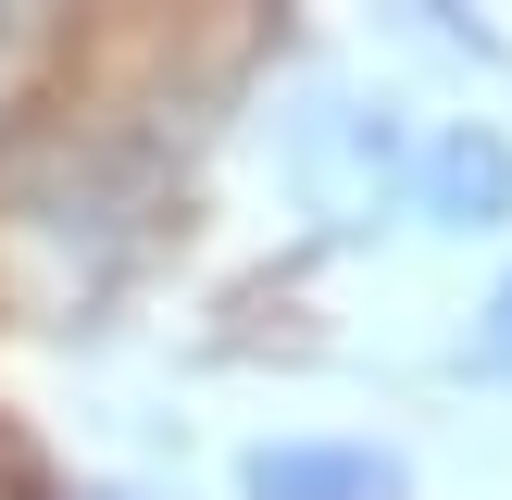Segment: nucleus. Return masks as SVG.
<instances>
[{
	"mask_svg": "<svg viewBox=\"0 0 512 500\" xmlns=\"http://www.w3.org/2000/svg\"><path fill=\"white\" fill-rule=\"evenodd\" d=\"M413 200L438 238H500L512 225V125H488V113H463V125H438V138L413 150Z\"/></svg>",
	"mask_w": 512,
	"mask_h": 500,
	"instance_id": "nucleus-2",
	"label": "nucleus"
},
{
	"mask_svg": "<svg viewBox=\"0 0 512 500\" xmlns=\"http://www.w3.org/2000/svg\"><path fill=\"white\" fill-rule=\"evenodd\" d=\"M463 363H475V375H512V275H500V300H488V313H475Z\"/></svg>",
	"mask_w": 512,
	"mask_h": 500,
	"instance_id": "nucleus-4",
	"label": "nucleus"
},
{
	"mask_svg": "<svg viewBox=\"0 0 512 500\" xmlns=\"http://www.w3.org/2000/svg\"><path fill=\"white\" fill-rule=\"evenodd\" d=\"M400 450H363V438H263L238 450V500H400Z\"/></svg>",
	"mask_w": 512,
	"mask_h": 500,
	"instance_id": "nucleus-3",
	"label": "nucleus"
},
{
	"mask_svg": "<svg viewBox=\"0 0 512 500\" xmlns=\"http://www.w3.org/2000/svg\"><path fill=\"white\" fill-rule=\"evenodd\" d=\"M88 500H138V488H88Z\"/></svg>",
	"mask_w": 512,
	"mask_h": 500,
	"instance_id": "nucleus-5",
	"label": "nucleus"
},
{
	"mask_svg": "<svg viewBox=\"0 0 512 500\" xmlns=\"http://www.w3.org/2000/svg\"><path fill=\"white\" fill-rule=\"evenodd\" d=\"M288 188H300V213L313 225H375V200H400L413 188V138H400V113L388 100H363V88H313V113H288Z\"/></svg>",
	"mask_w": 512,
	"mask_h": 500,
	"instance_id": "nucleus-1",
	"label": "nucleus"
}]
</instances>
